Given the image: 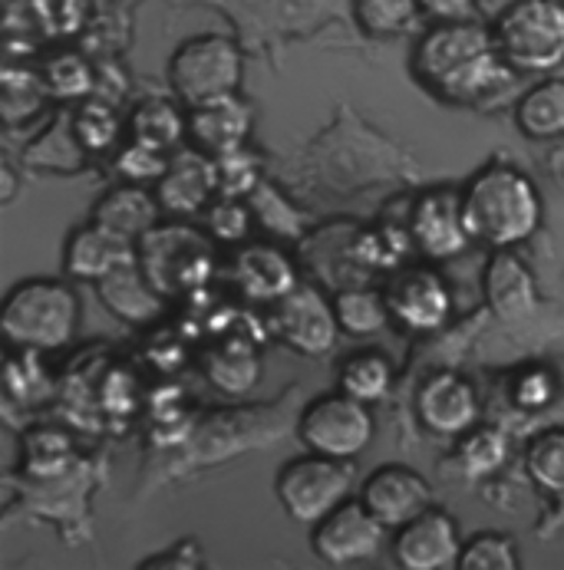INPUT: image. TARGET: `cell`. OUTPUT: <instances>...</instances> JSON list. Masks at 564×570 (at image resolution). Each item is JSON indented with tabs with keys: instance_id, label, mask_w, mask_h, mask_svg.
I'll return each instance as SVG.
<instances>
[{
	"instance_id": "obj_1",
	"label": "cell",
	"mask_w": 564,
	"mask_h": 570,
	"mask_svg": "<svg viewBox=\"0 0 564 570\" xmlns=\"http://www.w3.org/2000/svg\"><path fill=\"white\" fill-rule=\"evenodd\" d=\"M412 70L446 102H479L515 77L483 17L432 23L412 50Z\"/></svg>"
},
{
	"instance_id": "obj_2",
	"label": "cell",
	"mask_w": 564,
	"mask_h": 570,
	"mask_svg": "<svg viewBox=\"0 0 564 570\" xmlns=\"http://www.w3.org/2000/svg\"><path fill=\"white\" fill-rule=\"evenodd\" d=\"M473 242L492 247L525 245L542 225V195L535 181L512 165H485L463 188Z\"/></svg>"
},
{
	"instance_id": "obj_3",
	"label": "cell",
	"mask_w": 564,
	"mask_h": 570,
	"mask_svg": "<svg viewBox=\"0 0 564 570\" xmlns=\"http://www.w3.org/2000/svg\"><path fill=\"white\" fill-rule=\"evenodd\" d=\"M80 297L70 284L54 277L20 281L0 311V330L10 346L23 353H50L74 343L80 333Z\"/></svg>"
},
{
	"instance_id": "obj_4",
	"label": "cell",
	"mask_w": 564,
	"mask_h": 570,
	"mask_svg": "<svg viewBox=\"0 0 564 570\" xmlns=\"http://www.w3.org/2000/svg\"><path fill=\"white\" fill-rule=\"evenodd\" d=\"M492 33L515 73H545L564 63L562 0H522L492 20Z\"/></svg>"
},
{
	"instance_id": "obj_5",
	"label": "cell",
	"mask_w": 564,
	"mask_h": 570,
	"mask_svg": "<svg viewBox=\"0 0 564 570\" xmlns=\"http://www.w3.org/2000/svg\"><path fill=\"white\" fill-rule=\"evenodd\" d=\"M353 485H357V472H353L350 459L304 452L281 465V472L274 479V494L288 518L311 528L337 504H343Z\"/></svg>"
},
{
	"instance_id": "obj_6",
	"label": "cell",
	"mask_w": 564,
	"mask_h": 570,
	"mask_svg": "<svg viewBox=\"0 0 564 570\" xmlns=\"http://www.w3.org/2000/svg\"><path fill=\"white\" fill-rule=\"evenodd\" d=\"M136 250L162 297H182L212 277V235L188 225H156L136 242Z\"/></svg>"
},
{
	"instance_id": "obj_7",
	"label": "cell",
	"mask_w": 564,
	"mask_h": 570,
	"mask_svg": "<svg viewBox=\"0 0 564 570\" xmlns=\"http://www.w3.org/2000/svg\"><path fill=\"white\" fill-rule=\"evenodd\" d=\"M242 50L222 33H202L185 40L168 60L172 92L185 106H202L239 92L242 86Z\"/></svg>"
},
{
	"instance_id": "obj_8",
	"label": "cell",
	"mask_w": 564,
	"mask_h": 570,
	"mask_svg": "<svg viewBox=\"0 0 564 570\" xmlns=\"http://www.w3.org/2000/svg\"><path fill=\"white\" fill-rule=\"evenodd\" d=\"M373 415L370 406L353 400L350 393H323L311 400L298 419V439L308 452L330 455V459H357L373 442Z\"/></svg>"
},
{
	"instance_id": "obj_9",
	"label": "cell",
	"mask_w": 564,
	"mask_h": 570,
	"mask_svg": "<svg viewBox=\"0 0 564 570\" xmlns=\"http://www.w3.org/2000/svg\"><path fill=\"white\" fill-rule=\"evenodd\" d=\"M387 534L390 528L360 498H347L318 524H311V551L333 568L363 564L383 551Z\"/></svg>"
},
{
	"instance_id": "obj_10",
	"label": "cell",
	"mask_w": 564,
	"mask_h": 570,
	"mask_svg": "<svg viewBox=\"0 0 564 570\" xmlns=\"http://www.w3.org/2000/svg\"><path fill=\"white\" fill-rule=\"evenodd\" d=\"M271 333L301 356H327L343 333L333 301H327L318 287L298 284L288 297L271 307Z\"/></svg>"
},
{
	"instance_id": "obj_11",
	"label": "cell",
	"mask_w": 564,
	"mask_h": 570,
	"mask_svg": "<svg viewBox=\"0 0 564 570\" xmlns=\"http://www.w3.org/2000/svg\"><path fill=\"white\" fill-rule=\"evenodd\" d=\"M463 534L449 511L429 504L426 511L412 514L400 528L390 531L393 561L403 570H446L459 568Z\"/></svg>"
},
{
	"instance_id": "obj_12",
	"label": "cell",
	"mask_w": 564,
	"mask_h": 570,
	"mask_svg": "<svg viewBox=\"0 0 564 570\" xmlns=\"http://www.w3.org/2000/svg\"><path fill=\"white\" fill-rule=\"evenodd\" d=\"M409 238L416 250L429 261H449L459 257L473 245V232L466 225L463 191L456 188H429L412 202L409 212Z\"/></svg>"
},
{
	"instance_id": "obj_13",
	"label": "cell",
	"mask_w": 564,
	"mask_h": 570,
	"mask_svg": "<svg viewBox=\"0 0 564 570\" xmlns=\"http://www.w3.org/2000/svg\"><path fill=\"white\" fill-rule=\"evenodd\" d=\"M412 406L422 432H429L432 439H463L469 429L479 425L483 403L466 376L443 370L419 383Z\"/></svg>"
},
{
	"instance_id": "obj_14",
	"label": "cell",
	"mask_w": 564,
	"mask_h": 570,
	"mask_svg": "<svg viewBox=\"0 0 564 570\" xmlns=\"http://www.w3.org/2000/svg\"><path fill=\"white\" fill-rule=\"evenodd\" d=\"M387 304L393 314V324L409 333H432L449 321L453 314V291L446 277L426 264L403 267L387 284Z\"/></svg>"
},
{
	"instance_id": "obj_15",
	"label": "cell",
	"mask_w": 564,
	"mask_h": 570,
	"mask_svg": "<svg viewBox=\"0 0 564 570\" xmlns=\"http://www.w3.org/2000/svg\"><path fill=\"white\" fill-rule=\"evenodd\" d=\"M156 195L165 215L172 218H192L212 205L218 195V168L215 159L202 149H175L168 156V168L156 181Z\"/></svg>"
},
{
	"instance_id": "obj_16",
	"label": "cell",
	"mask_w": 564,
	"mask_h": 570,
	"mask_svg": "<svg viewBox=\"0 0 564 570\" xmlns=\"http://www.w3.org/2000/svg\"><path fill=\"white\" fill-rule=\"evenodd\" d=\"M357 498L393 531L412 514H419L432 504V485L416 469L400 465V462H387L360 482Z\"/></svg>"
},
{
	"instance_id": "obj_17",
	"label": "cell",
	"mask_w": 564,
	"mask_h": 570,
	"mask_svg": "<svg viewBox=\"0 0 564 570\" xmlns=\"http://www.w3.org/2000/svg\"><path fill=\"white\" fill-rule=\"evenodd\" d=\"M232 277L251 304H268V307H274L301 284L291 254L271 242L244 245L232 257Z\"/></svg>"
},
{
	"instance_id": "obj_18",
	"label": "cell",
	"mask_w": 564,
	"mask_h": 570,
	"mask_svg": "<svg viewBox=\"0 0 564 570\" xmlns=\"http://www.w3.org/2000/svg\"><path fill=\"white\" fill-rule=\"evenodd\" d=\"M251 136V106L239 92L188 106V142L205 156L218 159L225 153L242 149Z\"/></svg>"
},
{
	"instance_id": "obj_19",
	"label": "cell",
	"mask_w": 564,
	"mask_h": 570,
	"mask_svg": "<svg viewBox=\"0 0 564 570\" xmlns=\"http://www.w3.org/2000/svg\"><path fill=\"white\" fill-rule=\"evenodd\" d=\"M483 291L488 311L498 321H508V324L528 317L535 301H538L535 274L518 254H512V247H498L488 257L483 274Z\"/></svg>"
},
{
	"instance_id": "obj_20",
	"label": "cell",
	"mask_w": 564,
	"mask_h": 570,
	"mask_svg": "<svg viewBox=\"0 0 564 570\" xmlns=\"http://www.w3.org/2000/svg\"><path fill=\"white\" fill-rule=\"evenodd\" d=\"M136 257H139L136 242L103 228L99 222H89L70 235L67 250H64V267L77 281H96L99 284L103 277H109L123 264H133Z\"/></svg>"
},
{
	"instance_id": "obj_21",
	"label": "cell",
	"mask_w": 564,
	"mask_h": 570,
	"mask_svg": "<svg viewBox=\"0 0 564 570\" xmlns=\"http://www.w3.org/2000/svg\"><path fill=\"white\" fill-rule=\"evenodd\" d=\"M159 195L149 191L146 185H133V181L106 191L93 208V222H99L103 228H109L129 242H139L146 232H153L159 225Z\"/></svg>"
},
{
	"instance_id": "obj_22",
	"label": "cell",
	"mask_w": 564,
	"mask_h": 570,
	"mask_svg": "<svg viewBox=\"0 0 564 570\" xmlns=\"http://www.w3.org/2000/svg\"><path fill=\"white\" fill-rule=\"evenodd\" d=\"M99 297L103 304L126 324H153L162 314V304L168 297H162L153 287V281L146 277V271L139 267V257L133 264H123L119 271H113L109 277L99 281Z\"/></svg>"
},
{
	"instance_id": "obj_23",
	"label": "cell",
	"mask_w": 564,
	"mask_h": 570,
	"mask_svg": "<svg viewBox=\"0 0 564 570\" xmlns=\"http://www.w3.org/2000/svg\"><path fill=\"white\" fill-rule=\"evenodd\" d=\"M205 376L212 380L215 390L228 393V396H242L257 380H261V360L251 340L232 336V340H218L205 360H202Z\"/></svg>"
},
{
	"instance_id": "obj_24",
	"label": "cell",
	"mask_w": 564,
	"mask_h": 570,
	"mask_svg": "<svg viewBox=\"0 0 564 570\" xmlns=\"http://www.w3.org/2000/svg\"><path fill=\"white\" fill-rule=\"evenodd\" d=\"M337 386L343 393H350L353 400L373 406L380 403L390 386H393V363L387 360V353L380 350H357L350 353L340 370H337Z\"/></svg>"
},
{
	"instance_id": "obj_25",
	"label": "cell",
	"mask_w": 564,
	"mask_h": 570,
	"mask_svg": "<svg viewBox=\"0 0 564 570\" xmlns=\"http://www.w3.org/2000/svg\"><path fill=\"white\" fill-rule=\"evenodd\" d=\"M515 122L528 139L564 136V80H545L532 86L515 106Z\"/></svg>"
},
{
	"instance_id": "obj_26",
	"label": "cell",
	"mask_w": 564,
	"mask_h": 570,
	"mask_svg": "<svg viewBox=\"0 0 564 570\" xmlns=\"http://www.w3.org/2000/svg\"><path fill=\"white\" fill-rule=\"evenodd\" d=\"M129 136L162 153H175L182 139H188V116H182L172 99H146L133 112Z\"/></svg>"
},
{
	"instance_id": "obj_27",
	"label": "cell",
	"mask_w": 564,
	"mask_h": 570,
	"mask_svg": "<svg viewBox=\"0 0 564 570\" xmlns=\"http://www.w3.org/2000/svg\"><path fill=\"white\" fill-rule=\"evenodd\" d=\"M333 311L340 330L347 336H373L380 330L393 324L390 304L383 291H370V287H347L333 297Z\"/></svg>"
},
{
	"instance_id": "obj_28",
	"label": "cell",
	"mask_w": 564,
	"mask_h": 570,
	"mask_svg": "<svg viewBox=\"0 0 564 570\" xmlns=\"http://www.w3.org/2000/svg\"><path fill=\"white\" fill-rule=\"evenodd\" d=\"M353 17L367 37L393 40L412 30V23L422 17L419 0H353Z\"/></svg>"
},
{
	"instance_id": "obj_29",
	"label": "cell",
	"mask_w": 564,
	"mask_h": 570,
	"mask_svg": "<svg viewBox=\"0 0 564 570\" xmlns=\"http://www.w3.org/2000/svg\"><path fill=\"white\" fill-rule=\"evenodd\" d=\"M456 459L469 479H485L508 459V439L495 425H476L459 439Z\"/></svg>"
},
{
	"instance_id": "obj_30",
	"label": "cell",
	"mask_w": 564,
	"mask_h": 570,
	"mask_svg": "<svg viewBox=\"0 0 564 570\" xmlns=\"http://www.w3.org/2000/svg\"><path fill=\"white\" fill-rule=\"evenodd\" d=\"M525 472L542 491L564 494V429H548L528 442Z\"/></svg>"
},
{
	"instance_id": "obj_31",
	"label": "cell",
	"mask_w": 564,
	"mask_h": 570,
	"mask_svg": "<svg viewBox=\"0 0 564 570\" xmlns=\"http://www.w3.org/2000/svg\"><path fill=\"white\" fill-rule=\"evenodd\" d=\"M459 568L463 570H518L522 568L518 544H515V538H512V534H502V531H483V534H473V538L463 544Z\"/></svg>"
},
{
	"instance_id": "obj_32",
	"label": "cell",
	"mask_w": 564,
	"mask_h": 570,
	"mask_svg": "<svg viewBox=\"0 0 564 570\" xmlns=\"http://www.w3.org/2000/svg\"><path fill=\"white\" fill-rule=\"evenodd\" d=\"M43 86L57 99H82L93 89V67L80 53H57L43 67Z\"/></svg>"
},
{
	"instance_id": "obj_33",
	"label": "cell",
	"mask_w": 564,
	"mask_h": 570,
	"mask_svg": "<svg viewBox=\"0 0 564 570\" xmlns=\"http://www.w3.org/2000/svg\"><path fill=\"white\" fill-rule=\"evenodd\" d=\"M254 228V208L242 198L218 195V202L208 208V235L222 245H244Z\"/></svg>"
},
{
	"instance_id": "obj_34",
	"label": "cell",
	"mask_w": 564,
	"mask_h": 570,
	"mask_svg": "<svg viewBox=\"0 0 564 570\" xmlns=\"http://www.w3.org/2000/svg\"><path fill=\"white\" fill-rule=\"evenodd\" d=\"M215 168H218V195L244 198V195H251L261 185V165L247 153V146L218 156Z\"/></svg>"
},
{
	"instance_id": "obj_35",
	"label": "cell",
	"mask_w": 564,
	"mask_h": 570,
	"mask_svg": "<svg viewBox=\"0 0 564 570\" xmlns=\"http://www.w3.org/2000/svg\"><path fill=\"white\" fill-rule=\"evenodd\" d=\"M77 139L89 153H106L119 142V119L103 102H86L77 112Z\"/></svg>"
},
{
	"instance_id": "obj_36",
	"label": "cell",
	"mask_w": 564,
	"mask_h": 570,
	"mask_svg": "<svg viewBox=\"0 0 564 570\" xmlns=\"http://www.w3.org/2000/svg\"><path fill=\"white\" fill-rule=\"evenodd\" d=\"M168 156H172V153H162V149H153V146L133 139V142L119 153L116 171H119L126 181H133V185H149V181H159L162 175H165Z\"/></svg>"
},
{
	"instance_id": "obj_37",
	"label": "cell",
	"mask_w": 564,
	"mask_h": 570,
	"mask_svg": "<svg viewBox=\"0 0 564 570\" xmlns=\"http://www.w3.org/2000/svg\"><path fill=\"white\" fill-rule=\"evenodd\" d=\"M552 396H555V383H552V376L542 373V370L525 373V376L518 380V386H515V400H518V406L525 409L548 406Z\"/></svg>"
},
{
	"instance_id": "obj_38",
	"label": "cell",
	"mask_w": 564,
	"mask_h": 570,
	"mask_svg": "<svg viewBox=\"0 0 564 570\" xmlns=\"http://www.w3.org/2000/svg\"><path fill=\"white\" fill-rule=\"evenodd\" d=\"M419 7H422V17H429L432 23L479 17V0H419Z\"/></svg>"
},
{
	"instance_id": "obj_39",
	"label": "cell",
	"mask_w": 564,
	"mask_h": 570,
	"mask_svg": "<svg viewBox=\"0 0 564 570\" xmlns=\"http://www.w3.org/2000/svg\"><path fill=\"white\" fill-rule=\"evenodd\" d=\"M205 564V558H202V551H198V544L195 541H175L168 551H162L156 558H149V561H143V568H202Z\"/></svg>"
},
{
	"instance_id": "obj_40",
	"label": "cell",
	"mask_w": 564,
	"mask_h": 570,
	"mask_svg": "<svg viewBox=\"0 0 564 570\" xmlns=\"http://www.w3.org/2000/svg\"><path fill=\"white\" fill-rule=\"evenodd\" d=\"M515 3H522V0H479V17L492 23V20H498L505 10H512Z\"/></svg>"
}]
</instances>
